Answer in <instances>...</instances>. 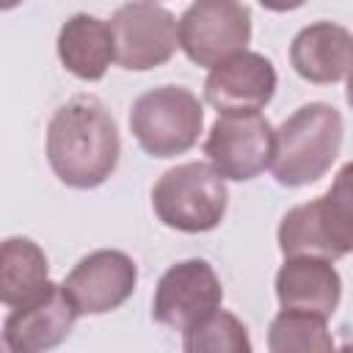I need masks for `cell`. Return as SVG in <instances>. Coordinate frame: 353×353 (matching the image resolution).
<instances>
[{
    "instance_id": "1",
    "label": "cell",
    "mask_w": 353,
    "mask_h": 353,
    "mask_svg": "<svg viewBox=\"0 0 353 353\" xmlns=\"http://www.w3.org/2000/svg\"><path fill=\"white\" fill-rule=\"evenodd\" d=\"M121 141L110 110L91 94L66 99L47 124V160L52 174L77 190L102 185L119 163Z\"/></svg>"
},
{
    "instance_id": "2",
    "label": "cell",
    "mask_w": 353,
    "mask_h": 353,
    "mask_svg": "<svg viewBox=\"0 0 353 353\" xmlns=\"http://www.w3.org/2000/svg\"><path fill=\"white\" fill-rule=\"evenodd\" d=\"M279 248L284 256L314 254L331 262L353 254V160L336 171L323 196L287 210L279 223Z\"/></svg>"
},
{
    "instance_id": "3",
    "label": "cell",
    "mask_w": 353,
    "mask_h": 353,
    "mask_svg": "<svg viewBox=\"0 0 353 353\" xmlns=\"http://www.w3.org/2000/svg\"><path fill=\"white\" fill-rule=\"evenodd\" d=\"M342 116L328 102H306L276 130L270 171L284 188H303L325 176L342 146Z\"/></svg>"
},
{
    "instance_id": "4",
    "label": "cell",
    "mask_w": 353,
    "mask_h": 353,
    "mask_svg": "<svg viewBox=\"0 0 353 353\" xmlns=\"http://www.w3.org/2000/svg\"><path fill=\"white\" fill-rule=\"evenodd\" d=\"M152 207L168 229L185 234L210 232L223 221L229 207L226 179L212 163H179L154 182Z\"/></svg>"
},
{
    "instance_id": "5",
    "label": "cell",
    "mask_w": 353,
    "mask_h": 353,
    "mask_svg": "<svg viewBox=\"0 0 353 353\" xmlns=\"http://www.w3.org/2000/svg\"><path fill=\"white\" fill-rule=\"evenodd\" d=\"M204 108L185 85H160L141 94L130 108V132L152 157H176L196 146Z\"/></svg>"
},
{
    "instance_id": "6",
    "label": "cell",
    "mask_w": 353,
    "mask_h": 353,
    "mask_svg": "<svg viewBox=\"0 0 353 353\" xmlns=\"http://www.w3.org/2000/svg\"><path fill=\"white\" fill-rule=\"evenodd\" d=\"M204 154L223 179L248 182L270 168L276 154V130L259 113H218L212 121Z\"/></svg>"
},
{
    "instance_id": "7",
    "label": "cell",
    "mask_w": 353,
    "mask_h": 353,
    "mask_svg": "<svg viewBox=\"0 0 353 353\" xmlns=\"http://www.w3.org/2000/svg\"><path fill=\"white\" fill-rule=\"evenodd\" d=\"M251 41V11L240 0H193L179 17V47L199 66H218Z\"/></svg>"
},
{
    "instance_id": "8",
    "label": "cell",
    "mask_w": 353,
    "mask_h": 353,
    "mask_svg": "<svg viewBox=\"0 0 353 353\" xmlns=\"http://www.w3.org/2000/svg\"><path fill=\"white\" fill-rule=\"evenodd\" d=\"M116 39V63L130 72H146L171 61L179 47V19L152 3L130 0L110 17Z\"/></svg>"
},
{
    "instance_id": "9",
    "label": "cell",
    "mask_w": 353,
    "mask_h": 353,
    "mask_svg": "<svg viewBox=\"0 0 353 353\" xmlns=\"http://www.w3.org/2000/svg\"><path fill=\"white\" fill-rule=\"evenodd\" d=\"M223 287L207 259H182L171 265L152 298V317L171 331H190L221 309Z\"/></svg>"
},
{
    "instance_id": "10",
    "label": "cell",
    "mask_w": 353,
    "mask_h": 353,
    "mask_svg": "<svg viewBox=\"0 0 353 353\" xmlns=\"http://www.w3.org/2000/svg\"><path fill=\"white\" fill-rule=\"evenodd\" d=\"M135 259L116 248L91 251L63 279V290L72 298L77 314H108L119 309L135 292Z\"/></svg>"
},
{
    "instance_id": "11",
    "label": "cell",
    "mask_w": 353,
    "mask_h": 353,
    "mask_svg": "<svg viewBox=\"0 0 353 353\" xmlns=\"http://www.w3.org/2000/svg\"><path fill=\"white\" fill-rule=\"evenodd\" d=\"M77 317L80 314L72 298L66 295L63 284L50 281L36 298L8 312L3 323V345L11 353L52 350L69 336Z\"/></svg>"
},
{
    "instance_id": "12",
    "label": "cell",
    "mask_w": 353,
    "mask_h": 353,
    "mask_svg": "<svg viewBox=\"0 0 353 353\" xmlns=\"http://www.w3.org/2000/svg\"><path fill=\"white\" fill-rule=\"evenodd\" d=\"M276 69L262 52H234L210 69L204 80V99L218 113L262 110L276 94Z\"/></svg>"
},
{
    "instance_id": "13",
    "label": "cell",
    "mask_w": 353,
    "mask_h": 353,
    "mask_svg": "<svg viewBox=\"0 0 353 353\" xmlns=\"http://www.w3.org/2000/svg\"><path fill=\"white\" fill-rule=\"evenodd\" d=\"M276 298L281 309H301L328 320L339 306L342 279L325 256H284V265L276 273Z\"/></svg>"
},
{
    "instance_id": "14",
    "label": "cell",
    "mask_w": 353,
    "mask_h": 353,
    "mask_svg": "<svg viewBox=\"0 0 353 353\" xmlns=\"http://www.w3.org/2000/svg\"><path fill=\"white\" fill-rule=\"evenodd\" d=\"M290 63L309 83H336L353 69V33L328 19L312 22L295 33Z\"/></svg>"
},
{
    "instance_id": "15",
    "label": "cell",
    "mask_w": 353,
    "mask_h": 353,
    "mask_svg": "<svg viewBox=\"0 0 353 353\" xmlns=\"http://www.w3.org/2000/svg\"><path fill=\"white\" fill-rule=\"evenodd\" d=\"M58 58L80 80H102L108 66L116 61V39L110 22L91 17V14H74L69 17L58 30Z\"/></svg>"
},
{
    "instance_id": "16",
    "label": "cell",
    "mask_w": 353,
    "mask_h": 353,
    "mask_svg": "<svg viewBox=\"0 0 353 353\" xmlns=\"http://www.w3.org/2000/svg\"><path fill=\"white\" fill-rule=\"evenodd\" d=\"M50 265L30 237H8L0 245V301L14 309L36 298L50 284Z\"/></svg>"
},
{
    "instance_id": "17",
    "label": "cell",
    "mask_w": 353,
    "mask_h": 353,
    "mask_svg": "<svg viewBox=\"0 0 353 353\" xmlns=\"http://www.w3.org/2000/svg\"><path fill=\"white\" fill-rule=\"evenodd\" d=\"M268 347L273 353H309V350H334V339L325 328V317L301 312V309H281L268 328Z\"/></svg>"
},
{
    "instance_id": "18",
    "label": "cell",
    "mask_w": 353,
    "mask_h": 353,
    "mask_svg": "<svg viewBox=\"0 0 353 353\" xmlns=\"http://www.w3.org/2000/svg\"><path fill=\"white\" fill-rule=\"evenodd\" d=\"M182 347L188 353H248V328L232 312H212L196 328L182 334Z\"/></svg>"
},
{
    "instance_id": "19",
    "label": "cell",
    "mask_w": 353,
    "mask_h": 353,
    "mask_svg": "<svg viewBox=\"0 0 353 353\" xmlns=\"http://www.w3.org/2000/svg\"><path fill=\"white\" fill-rule=\"evenodd\" d=\"M259 3H262V8H268V11L284 14V11H295V8H301L306 0H259Z\"/></svg>"
},
{
    "instance_id": "20",
    "label": "cell",
    "mask_w": 353,
    "mask_h": 353,
    "mask_svg": "<svg viewBox=\"0 0 353 353\" xmlns=\"http://www.w3.org/2000/svg\"><path fill=\"white\" fill-rule=\"evenodd\" d=\"M345 99H347V105L353 108V69H350V74H347V88H345Z\"/></svg>"
},
{
    "instance_id": "21",
    "label": "cell",
    "mask_w": 353,
    "mask_h": 353,
    "mask_svg": "<svg viewBox=\"0 0 353 353\" xmlns=\"http://www.w3.org/2000/svg\"><path fill=\"white\" fill-rule=\"evenodd\" d=\"M17 3H22V0H0V6H3V8H6V11H8V8H14V6H17Z\"/></svg>"
}]
</instances>
